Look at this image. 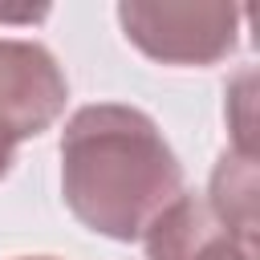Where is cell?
Instances as JSON below:
<instances>
[{"label": "cell", "mask_w": 260, "mask_h": 260, "mask_svg": "<svg viewBox=\"0 0 260 260\" xmlns=\"http://www.w3.org/2000/svg\"><path fill=\"white\" fill-rule=\"evenodd\" d=\"M65 98V73L45 45L0 37V179L8 175L16 146L61 118Z\"/></svg>", "instance_id": "obj_3"}, {"label": "cell", "mask_w": 260, "mask_h": 260, "mask_svg": "<svg viewBox=\"0 0 260 260\" xmlns=\"http://www.w3.org/2000/svg\"><path fill=\"white\" fill-rule=\"evenodd\" d=\"M256 73L244 69L232 85H228V122H232V150L240 154H256Z\"/></svg>", "instance_id": "obj_6"}, {"label": "cell", "mask_w": 260, "mask_h": 260, "mask_svg": "<svg viewBox=\"0 0 260 260\" xmlns=\"http://www.w3.org/2000/svg\"><path fill=\"white\" fill-rule=\"evenodd\" d=\"M126 37L162 65H215L240 41L244 12L219 0L195 4H122Z\"/></svg>", "instance_id": "obj_2"}, {"label": "cell", "mask_w": 260, "mask_h": 260, "mask_svg": "<svg viewBox=\"0 0 260 260\" xmlns=\"http://www.w3.org/2000/svg\"><path fill=\"white\" fill-rule=\"evenodd\" d=\"M20 260H53V256H20Z\"/></svg>", "instance_id": "obj_7"}, {"label": "cell", "mask_w": 260, "mask_h": 260, "mask_svg": "<svg viewBox=\"0 0 260 260\" xmlns=\"http://www.w3.org/2000/svg\"><path fill=\"white\" fill-rule=\"evenodd\" d=\"M207 207L223 219L228 232H236L244 244H256L260 228V183H256V154H240L228 146V154L211 171V191L203 195Z\"/></svg>", "instance_id": "obj_5"}, {"label": "cell", "mask_w": 260, "mask_h": 260, "mask_svg": "<svg viewBox=\"0 0 260 260\" xmlns=\"http://www.w3.org/2000/svg\"><path fill=\"white\" fill-rule=\"evenodd\" d=\"M61 191L89 232L130 244L183 195V167L142 110L98 102L65 122Z\"/></svg>", "instance_id": "obj_1"}, {"label": "cell", "mask_w": 260, "mask_h": 260, "mask_svg": "<svg viewBox=\"0 0 260 260\" xmlns=\"http://www.w3.org/2000/svg\"><path fill=\"white\" fill-rule=\"evenodd\" d=\"M146 260H256V244H244L207 207L203 195H179L142 236Z\"/></svg>", "instance_id": "obj_4"}]
</instances>
